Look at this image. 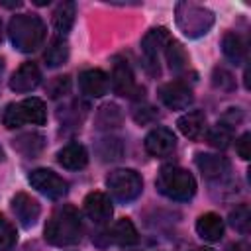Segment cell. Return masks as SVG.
<instances>
[{
	"label": "cell",
	"instance_id": "obj_12",
	"mask_svg": "<svg viewBox=\"0 0 251 251\" xmlns=\"http://www.w3.org/2000/svg\"><path fill=\"white\" fill-rule=\"evenodd\" d=\"M41 82V71L35 63H24L20 65L14 75L10 76V88L14 92H31L39 86Z\"/></svg>",
	"mask_w": 251,
	"mask_h": 251
},
{
	"label": "cell",
	"instance_id": "obj_26",
	"mask_svg": "<svg viewBox=\"0 0 251 251\" xmlns=\"http://www.w3.org/2000/svg\"><path fill=\"white\" fill-rule=\"evenodd\" d=\"M98 155L102 161H116L124 155V145L118 137H104L98 141Z\"/></svg>",
	"mask_w": 251,
	"mask_h": 251
},
{
	"label": "cell",
	"instance_id": "obj_18",
	"mask_svg": "<svg viewBox=\"0 0 251 251\" xmlns=\"http://www.w3.org/2000/svg\"><path fill=\"white\" fill-rule=\"evenodd\" d=\"M196 233L204 239V241H220L222 235H224V220L214 214V212H208V214H202L198 220H196Z\"/></svg>",
	"mask_w": 251,
	"mask_h": 251
},
{
	"label": "cell",
	"instance_id": "obj_33",
	"mask_svg": "<svg viewBox=\"0 0 251 251\" xmlns=\"http://www.w3.org/2000/svg\"><path fill=\"white\" fill-rule=\"evenodd\" d=\"M235 149H237V155L243 159V161H249L251 159V133L245 131L237 141H235Z\"/></svg>",
	"mask_w": 251,
	"mask_h": 251
},
{
	"label": "cell",
	"instance_id": "obj_3",
	"mask_svg": "<svg viewBox=\"0 0 251 251\" xmlns=\"http://www.w3.org/2000/svg\"><path fill=\"white\" fill-rule=\"evenodd\" d=\"M155 186L163 196L176 200V202H186L196 194L194 176L186 169L173 167V165H167L159 171Z\"/></svg>",
	"mask_w": 251,
	"mask_h": 251
},
{
	"label": "cell",
	"instance_id": "obj_36",
	"mask_svg": "<svg viewBox=\"0 0 251 251\" xmlns=\"http://www.w3.org/2000/svg\"><path fill=\"white\" fill-rule=\"evenodd\" d=\"M0 4L4 6V8H18V6H22V2H6V0H0Z\"/></svg>",
	"mask_w": 251,
	"mask_h": 251
},
{
	"label": "cell",
	"instance_id": "obj_27",
	"mask_svg": "<svg viewBox=\"0 0 251 251\" xmlns=\"http://www.w3.org/2000/svg\"><path fill=\"white\" fill-rule=\"evenodd\" d=\"M206 137H208V143H210L212 147H216V149H227L229 143H231L233 131H231V127H227L226 124H218V126H214L212 129H208Z\"/></svg>",
	"mask_w": 251,
	"mask_h": 251
},
{
	"label": "cell",
	"instance_id": "obj_8",
	"mask_svg": "<svg viewBox=\"0 0 251 251\" xmlns=\"http://www.w3.org/2000/svg\"><path fill=\"white\" fill-rule=\"evenodd\" d=\"M110 84L114 88L116 94L120 96H127V98H135L139 96L137 92L143 94V88H139L135 84V78H133V73H131V67L127 65V61H116L114 67H112V76H110Z\"/></svg>",
	"mask_w": 251,
	"mask_h": 251
},
{
	"label": "cell",
	"instance_id": "obj_20",
	"mask_svg": "<svg viewBox=\"0 0 251 251\" xmlns=\"http://www.w3.org/2000/svg\"><path fill=\"white\" fill-rule=\"evenodd\" d=\"M75 12L76 10L73 2H61L53 12V29L59 35V39H65V35L71 31L75 24Z\"/></svg>",
	"mask_w": 251,
	"mask_h": 251
},
{
	"label": "cell",
	"instance_id": "obj_10",
	"mask_svg": "<svg viewBox=\"0 0 251 251\" xmlns=\"http://www.w3.org/2000/svg\"><path fill=\"white\" fill-rule=\"evenodd\" d=\"M84 214L88 216V220L92 224H98V226L108 224L114 214L110 196L104 192H90L84 198Z\"/></svg>",
	"mask_w": 251,
	"mask_h": 251
},
{
	"label": "cell",
	"instance_id": "obj_9",
	"mask_svg": "<svg viewBox=\"0 0 251 251\" xmlns=\"http://www.w3.org/2000/svg\"><path fill=\"white\" fill-rule=\"evenodd\" d=\"M159 98L171 110H186L194 100L188 84H184L180 80H171V82L163 84L159 88Z\"/></svg>",
	"mask_w": 251,
	"mask_h": 251
},
{
	"label": "cell",
	"instance_id": "obj_1",
	"mask_svg": "<svg viewBox=\"0 0 251 251\" xmlns=\"http://www.w3.org/2000/svg\"><path fill=\"white\" fill-rule=\"evenodd\" d=\"M45 241L55 247L75 245L82 237V222L80 214L75 206L63 204L59 206L45 224Z\"/></svg>",
	"mask_w": 251,
	"mask_h": 251
},
{
	"label": "cell",
	"instance_id": "obj_35",
	"mask_svg": "<svg viewBox=\"0 0 251 251\" xmlns=\"http://www.w3.org/2000/svg\"><path fill=\"white\" fill-rule=\"evenodd\" d=\"M227 251H249V245L245 241H237V243L227 245Z\"/></svg>",
	"mask_w": 251,
	"mask_h": 251
},
{
	"label": "cell",
	"instance_id": "obj_28",
	"mask_svg": "<svg viewBox=\"0 0 251 251\" xmlns=\"http://www.w3.org/2000/svg\"><path fill=\"white\" fill-rule=\"evenodd\" d=\"M98 127L102 129H110V127H118L122 124V112L116 104H104L98 110Z\"/></svg>",
	"mask_w": 251,
	"mask_h": 251
},
{
	"label": "cell",
	"instance_id": "obj_17",
	"mask_svg": "<svg viewBox=\"0 0 251 251\" xmlns=\"http://www.w3.org/2000/svg\"><path fill=\"white\" fill-rule=\"evenodd\" d=\"M57 161H59V165H63L69 171H78V169H84L86 167V163H88V151L80 143H69V145H65L57 153Z\"/></svg>",
	"mask_w": 251,
	"mask_h": 251
},
{
	"label": "cell",
	"instance_id": "obj_29",
	"mask_svg": "<svg viewBox=\"0 0 251 251\" xmlns=\"http://www.w3.org/2000/svg\"><path fill=\"white\" fill-rule=\"evenodd\" d=\"M229 224H231L237 231L247 233L249 227H251V210H249V206H247V204H241V206H237L235 210H231V212H229Z\"/></svg>",
	"mask_w": 251,
	"mask_h": 251
},
{
	"label": "cell",
	"instance_id": "obj_34",
	"mask_svg": "<svg viewBox=\"0 0 251 251\" xmlns=\"http://www.w3.org/2000/svg\"><path fill=\"white\" fill-rule=\"evenodd\" d=\"M214 73L222 76V82H220V80H214V84H216V86H220V88H226V90L233 88V76H231V73H227L226 69H216Z\"/></svg>",
	"mask_w": 251,
	"mask_h": 251
},
{
	"label": "cell",
	"instance_id": "obj_5",
	"mask_svg": "<svg viewBox=\"0 0 251 251\" xmlns=\"http://www.w3.org/2000/svg\"><path fill=\"white\" fill-rule=\"evenodd\" d=\"M106 186L110 188L112 196L120 202L135 200L143 190V180L137 171L133 169H116L108 175Z\"/></svg>",
	"mask_w": 251,
	"mask_h": 251
},
{
	"label": "cell",
	"instance_id": "obj_6",
	"mask_svg": "<svg viewBox=\"0 0 251 251\" xmlns=\"http://www.w3.org/2000/svg\"><path fill=\"white\" fill-rule=\"evenodd\" d=\"M27 180L37 192H41L43 196L53 198V200H59L69 192L67 180L51 169H35V171L29 173Z\"/></svg>",
	"mask_w": 251,
	"mask_h": 251
},
{
	"label": "cell",
	"instance_id": "obj_32",
	"mask_svg": "<svg viewBox=\"0 0 251 251\" xmlns=\"http://www.w3.org/2000/svg\"><path fill=\"white\" fill-rule=\"evenodd\" d=\"M69 90H71V78L69 76H55L49 84V96L51 98L65 96V94H69Z\"/></svg>",
	"mask_w": 251,
	"mask_h": 251
},
{
	"label": "cell",
	"instance_id": "obj_21",
	"mask_svg": "<svg viewBox=\"0 0 251 251\" xmlns=\"http://www.w3.org/2000/svg\"><path fill=\"white\" fill-rule=\"evenodd\" d=\"M110 239L116 245H120V247H131V245H135L139 241V233H137L133 222L127 220V218H124V220H118L114 224L112 233H110Z\"/></svg>",
	"mask_w": 251,
	"mask_h": 251
},
{
	"label": "cell",
	"instance_id": "obj_13",
	"mask_svg": "<svg viewBox=\"0 0 251 251\" xmlns=\"http://www.w3.org/2000/svg\"><path fill=\"white\" fill-rule=\"evenodd\" d=\"M196 167L208 180H222L229 175V161L222 155L214 153H198L196 155Z\"/></svg>",
	"mask_w": 251,
	"mask_h": 251
},
{
	"label": "cell",
	"instance_id": "obj_25",
	"mask_svg": "<svg viewBox=\"0 0 251 251\" xmlns=\"http://www.w3.org/2000/svg\"><path fill=\"white\" fill-rule=\"evenodd\" d=\"M43 57H45V65L51 67V69H57V67L65 65L67 59H69V43L65 39L51 41V45L47 47Z\"/></svg>",
	"mask_w": 251,
	"mask_h": 251
},
{
	"label": "cell",
	"instance_id": "obj_23",
	"mask_svg": "<svg viewBox=\"0 0 251 251\" xmlns=\"http://www.w3.org/2000/svg\"><path fill=\"white\" fill-rule=\"evenodd\" d=\"M43 145H45V137L37 131L22 133L14 139V149L20 151L25 157H37L43 151Z\"/></svg>",
	"mask_w": 251,
	"mask_h": 251
},
{
	"label": "cell",
	"instance_id": "obj_14",
	"mask_svg": "<svg viewBox=\"0 0 251 251\" xmlns=\"http://www.w3.org/2000/svg\"><path fill=\"white\" fill-rule=\"evenodd\" d=\"M12 210H14L16 218H18V222L24 227L35 226V222L39 220V214H41L39 202L35 198H31L29 194H25V192H18L12 198Z\"/></svg>",
	"mask_w": 251,
	"mask_h": 251
},
{
	"label": "cell",
	"instance_id": "obj_2",
	"mask_svg": "<svg viewBox=\"0 0 251 251\" xmlns=\"http://www.w3.org/2000/svg\"><path fill=\"white\" fill-rule=\"evenodd\" d=\"M45 24L35 14H18L10 20L8 35L12 45L22 53H31L45 41Z\"/></svg>",
	"mask_w": 251,
	"mask_h": 251
},
{
	"label": "cell",
	"instance_id": "obj_7",
	"mask_svg": "<svg viewBox=\"0 0 251 251\" xmlns=\"http://www.w3.org/2000/svg\"><path fill=\"white\" fill-rule=\"evenodd\" d=\"M171 35L167 27H153L141 39V51L145 55V65L151 69L153 75H159V53L167 47Z\"/></svg>",
	"mask_w": 251,
	"mask_h": 251
},
{
	"label": "cell",
	"instance_id": "obj_11",
	"mask_svg": "<svg viewBox=\"0 0 251 251\" xmlns=\"http://www.w3.org/2000/svg\"><path fill=\"white\" fill-rule=\"evenodd\" d=\"M145 151L153 157H167L176 147V137L169 127H155L145 135Z\"/></svg>",
	"mask_w": 251,
	"mask_h": 251
},
{
	"label": "cell",
	"instance_id": "obj_37",
	"mask_svg": "<svg viewBox=\"0 0 251 251\" xmlns=\"http://www.w3.org/2000/svg\"><path fill=\"white\" fill-rule=\"evenodd\" d=\"M190 251H214V249H210V247H194Z\"/></svg>",
	"mask_w": 251,
	"mask_h": 251
},
{
	"label": "cell",
	"instance_id": "obj_19",
	"mask_svg": "<svg viewBox=\"0 0 251 251\" xmlns=\"http://www.w3.org/2000/svg\"><path fill=\"white\" fill-rule=\"evenodd\" d=\"M222 51L226 55V59L231 63V65H241L247 57V47H245V41L241 35L229 31L224 35L222 39Z\"/></svg>",
	"mask_w": 251,
	"mask_h": 251
},
{
	"label": "cell",
	"instance_id": "obj_15",
	"mask_svg": "<svg viewBox=\"0 0 251 251\" xmlns=\"http://www.w3.org/2000/svg\"><path fill=\"white\" fill-rule=\"evenodd\" d=\"M78 86L82 94L100 98L108 92L110 88V78L102 69H86L78 75Z\"/></svg>",
	"mask_w": 251,
	"mask_h": 251
},
{
	"label": "cell",
	"instance_id": "obj_16",
	"mask_svg": "<svg viewBox=\"0 0 251 251\" xmlns=\"http://www.w3.org/2000/svg\"><path fill=\"white\" fill-rule=\"evenodd\" d=\"M176 127L188 139H198L206 131V116L200 110H190L176 120Z\"/></svg>",
	"mask_w": 251,
	"mask_h": 251
},
{
	"label": "cell",
	"instance_id": "obj_31",
	"mask_svg": "<svg viewBox=\"0 0 251 251\" xmlns=\"http://www.w3.org/2000/svg\"><path fill=\"white\" fill-rule=\"evenodd\" d=\"M2 122H4V126H6L8 129H16V127L24 126L25 120H24V114H22L20 104H16V102L8 104L6 110H4V114H2Z\"/></svg>",
	"mask_w": 251,
	"mask_h": 251
},
{
	"label": "cell",
	"instance_id": "obj_40",
	"mask_svg": "<svg viewBox=\"0 0 251 251\" xmlns=\"http://www.w3.org/2000/svg\"><path fill=\"white\" fill-rule=\"evenodd\" d=\"M0 71H2V59H0Z\"/></svg>",
	"mask_w": 251,
	"mask_h": 251
},
{
	"label": "cell",
	"instance_id": "obj_22",
	"mask_svg": "<svg viewBox=\"0 0 251 251\" xmlns=\"http://www.w3.org/2000/svg\"><path fill=\"white\" fill-rule=\"evenodd\" d=\"M20 108H22L25 124L43 126L47 122V108H45V102L41 98H35V96L25 98V100L20 102Z\"/></svg>",
	"mask_w": 251,
	"mask_h": 251
},
{
	"label": "cell",
	"instance_id": "obj_24",
	"mask_svg": "<svg viewBox=\"0 0 251 251\" xmlns=\"http://www.w3.org/2000/svg\"><path fill=\"white\" fill-rule=\"evenodd\" d=\"M165 55H167V63H169L171 71H175V73H182V71L186 69V65H188V57H186L184 47H182L178 41L169 39V43H167V47H165Z\"/></svg>",
	"mask_w": 251,
	"mask_h": 251
},
{
	"label": "cell",
	"instance_id": "obj_4",
	"mask_svg": "<svg viewBox=\"0 0 251 251\" xmlns=\"http://www.w3.org/2000/svg\"><path fill=\"white\" fill-rule=\"evenodd\" d=\"M176 24L184 31V35L198 37V35H204L212 27L214 16L210 10H206L198 4L182 2L176 6Z\"/></svg>",
	"mask_w": 251,
	"mask_h": 251
},
{
	"label": "cell",
	"instance_id": "obj_38",
	"mask_svg": "<svg viewBox=\"0 0 251 251\" xmlns=\"http://www.w3.org/2000/svg\"><path fill=\"white\" fill-rule=\"evenodd\" d=\"M0 161H4V151H2V147H0Z\"/></svg>",
	"mask_w": 251,
	"mask_h": 251
},
{
	"label": "cell",
	"instance_id": "obj_39",
	"mask_svg": "<svg viewBox=\"0 0 251 251\" xmlns=\"http://www.w3.org/2000/svg\"><path fill=\"white\" fill-rule=\"evenodd\" d=\"M0 41H2V22H0Z\"/></svg>",
	"mask_w": 251,
	"mask_h": 251
},
{
	"label": "cell",
	"instance_id": "obj_30",
	"mask_svg": "<svg viewBox=\"0 0 251 251\" xmlns=\"http://www.w3.org/2000/svg\"><path fill=\"white\" fill-rule=\"evenodd\" d=\"M18 241V231L16 227L10 224V220H6L4 216H0V251H12V247Z\"/></svg>",
	"mask_w": 251,
	"mask_h": 251
}]
</instances>
